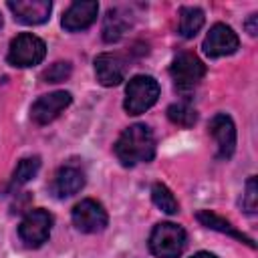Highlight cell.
Segmentation results:
<instances>
[{"label": "cell", "instance_id": "cell-1", "mask_svg": "<svg viewBox=\"0 0 258 258\" xmlns=\"http://www.w3.org/2000/svg\"><path fill=\"white\" fill-rule=\"evenodd\" d=\"M115 155L125 167L147 163L155 155V137L143 123L129 125L115 143Z\"/></svg>", "mask_w": 258, "mask_h": 258}, {"label": "cell", "instance_id": "cell-2", "mask_svg": "<svg viewBox=\"0 0 258 258\" xmlns=\"http://www.w3.org/2000/svg\"><path fill=\"white\" fill-rule=\"evenodd\" d=\"M159 99V83L149 75H137L127 83L123 107L129 115H141Z\"/></svg>", "mask_w": 258, "mask_h": 258}, {"label": "cell", "instance_id": "cell-3", "mask_svg": "<svg viewBox=\"0 0 258 258\" xmlns=\"http://www.w3.org/2000/svg\"><path fill=\"white\" fill-rule=\"evenodd\" d=\"M185 248V230L173 222H161L149 236V250L157 258H179Z\"/></svg>", "mask_w": 258, "mask_h": 258}, {"label": "cell", "instance_id": "cell-4", "mask_svg": "<svg viewBox=\"0 0 258 258\" xmlns=\"http://www.w3.org/2000/svg\"><path fill=\"white\" fill-rule=\"evenodd\" d=\"M44 54H46L44 42L30 32H22V34L14 36L10 42L8 62L12 67H18V69H26V67L38 64L44 58Z\"/></svg>", "mask_w": 258, "mask_h": 258}, {"label": "cell", "instance_id": "cell-5", "mask_svg": "<svg viewBox=\"0 0 258 258\" xmlns=\"http://www.w3.org/2000/svg\"><path fill=\"white\" fill-rule=\"evenodd\" d=\"M50 228H52V216L46 210L36 208V210H30L24 216V220L20 222L18 236H20V240L26 246L38 248V246H42L48 240Z\"/></svg>", "mask_w": 258, "mask_h": 258}, {"label": "cell", "instance_id": "cell-6", "mask_svg": "<svg viewBox=\"0 0 258 258\" xmlns=\"http://www.w3.org/2000/svg\"><path fill=\"white\" fill-rule=\"evenodd\" d=\"M169 75L177 89H191L204 79L206 64L194 52H179L169 67Z\"/></svg>", "mask_w": 258, "mask_h": 258}, {"label": "cell", "instance_id": "cell-7", "mask_svg": "<svg viewBox=\"0 0 258 258\" xmlns=\"http://www.w3.org/2000/svg\"><path fill=\"white\" fill-rule=\"evenodd\" d=\"M73 224L79 232H85V234H97L101 230H105L109 218H107V212L105 208L97 202V200H81L75 208H73Z\"/></svg>", "mask_w": 258, "mask_h": 258}, {"label": "cell", "instance_id": "cell-8", "mask_svg": "<svg viewBox=\"0 0 258 258\" xmlns=\"http://www.w3.org/2000/svg\"><path fill=\"white\" fill-rule=\"evenodd\" d=\"M240 46V40H238V34L224 22H218L210 28V32L206 34L204 42H202V48L204 52L210 56V58H218V56H226V54H232L236 52Z\"/></svg>", "mask_w": 258, "mask_h": 258}, {"label": "cell", "instance_id": "cell-9", "mask_svg": "<svg viewBox=\"0 0 258 258\" xmlns=\"http://www.w3.org/2000/svg\"><path fill=\"white\" fill-rule=\"evenodd\" d=\"M73 97L71 93L67 91H54V93H48V95H42L38 97L32 107H30V117L34 123L38 125H46L50 121H54L69 105H71Z\"/></svg>", "mask_w": 258, "mask_h": 258}, {"label": "cell", "instance_id": "cell-10", "mask_svg": "<svg viewBox=\"0 0 258 258\" xmlns=\"http://www.w3.org/2000/svg\"><path fill=\"white\" fill-rule=\"evenodd\" d=\"M210 135L214 137L218 145V157L220 159H230L234 149H236V127L234 121L226 113H216L210 123H208Z\"/></svg>", "mask_w": 258, "mask_h": 258}, {"label": "cell", "instance_id": "cell-11", "mask_svg": "<svg viewBox=\"0 0 258 258\" xmlns=\"http://www.w3.org/2000/svg\"><path fill=\"white\" fill-rule=\"evenodd\" d=\"M8 8L12 10V14L18 22L36 26L50 18L52 4H50V0H10Z\"/></svg>", "mask_w": 258, "mask_h": 258}, {"label": "cell", "instance_id": "cell-12", "mask_svg": "<svg viewBox=\"0 0 258 258\" xmlns=\"http://www.w3.org/2000/svg\"><path fill=\"white\" fill-rule=\"evenodd\" d=\"M125 60L113 52H101L95 58V77L103 87H115L125 79Z\"/></svg>", "mask_w": 258, "mask_h": 258}, {"label": "cell", "instance_id": "cell-13", "mask_svg": "<svg viewBox=\"0 0 258 258\" xmlns=\"http://www.w3.org/2000/svg\"><path fill=\"white\" fill-rule=\"evenodd\" d=\"M97 12H99V4L97 2H91V0H87V2H75L62 14L60 24L69 32L85 30V28H89L97 20Z\"/></svg>", "mask_w": 258, "mask_h": 258}, {"label": "cell", "instance_id": "cell-14", "mask_svg": "<svg viewBox=\"0 0 258 258\" xmlns=\"http://www.w3.org/2000/svg\"><path fill=\"white\" fill-rule=\"evenodd\" d=\"M85 185V175L79 167L75 165H62L56 173H54V179L50 183V189L56 198H71L75 196L77 191H81Z\"/></svg>", "mask_w": 258, "mask_h": 258}, {"label": "cell", "instance_id": "cell-15", "mask_svg": "<svg viewBox=\"0 0 258 258\" xmlns=\"http://www.w3.org/2000/svg\"><path fill=\"white\" fill-rule=\"evenodd\" d=\"M196 220H198L202 226L210 228V230L228 234L230 238H234V240H238V242H244V244H248L250 248H256V244H254V240H252L250 236L242 234V232L236 230L228 220H224L222 216H218V214H214V212H210V210H200V212L196 214Z\"/></svg>", "mask_w": 258, "mask_h": 258}, {"label": "cell", "instance_id": "cell-16", "mask_svg": "<svg viewBox=\"0 0 258 258\" xmlns=\"http://www.w3.org/2000/svg\"><path fill=\"white\" fill-rule=\"evenodd\" d=\"M131 20L129 14L123 8H111L103 20V40L105 42H117L125 36V32L129 30Z\"/></svg>", "mask_w": 258, "mask_h": 258}, {"label": "cell", "instance_id": "cell-17", "mask_svg": "<svg viewBox=\"0 0 258 258\" xmlns=\"http://www.w3.org/2000/svg\"><path fill=\"white\" fill-rule=\"evenodd\" d=\"M204 10L198 6H181L179 8V24H177V32L183 38H194L200 28L204 26Z\"/></svg>", "mask_w": 258, "mask_h": 258}, {"label": "cell", "instance_id": "cell-18", "mask_svg": "<svg viewBox=\"0 0 258 258\" xmlns=\"http://www.w3.org/2000/svg\"><path fill=\"white\" fill-rule=\"evenodd\" d=\"M151 200H153V204H155L161 212H165V214H169V216L179 212V204H177L175 196H173L171 189H169L167 185H163V183H153V187H151Z\"/></svg>", "mask_w": 258, "mask_h": 258}, {"label": "cell", "instance_id": "cell-19", "mask_svg": "<svg viewBox=\"0 0 258 258\" xmlns=\"http://www.w3.org/2000/svg\"><path fill=\"white\" fill-rule=\"evenodd\" d=\"M40 169V157H24L18 161L14 173H12V185H24L26 181H30Z\"/></svg>", "mask_w": 258, "mask_h": 258}, {"label": "cell", "instance_id": "cell-20", "mask_svg": "<svg viewBox=\"0 0 258 258\" xmlns=\"http://www.w3.org/2000/svg\"><path fill=\"white\" fill-rule=\"evenodd\" d=\"M167 117L171 123L179 125V127H191L198 121V113L191 105L187 103H173L167 107Z\"/></svg>", "mask_w": 258, "mask_h": 258}, {"label": "cell", "instance_id": "cell-21", "mask_svg": "<svg viewBox=\"0 0 258 258\" xmlns=\"http://www.w3.org/2000/svg\"><path fill=\"white\" fill-rule=\"evenodd\" d=\"M240 206L248 216H254L256 210H258V185H256V177L254 175L248 177V181H246V189L242 194Z\"/></svg>", "mask_w": 258, "mask_h": 258}, {"label": "cell", "instance_id": "cell-22", "mask_svg": "<svg viewBox=\"0 0 258 258\" xmlns=\"http://www.w3.org/2000/svg\"><path fill=\"white\" fill-rule=\"evenodd\" d=\"M71 71H73L71 62H67V60H58V62L50 64L40 77H42L44 83H60V81H64V79L71 77Z\"/></svg>", "mask_w": 258, "mask_h": 258}, {"label": "cell", "instance_id": "cell-23", "mask_svg": "<svg viewBox=\"0 0 258 258\" xmlns=\"http://www.w3.org/2000/svg\"><path fill=\"white\" fill-rule=\"evenodd\" d=\"M256 20H258V16H256V14H252V16H250V20L246 22V28H248V32H250L252 36H256V32H258V28H256Z\"/></svg>", "mask_w": 258, "mask_h": 258}, {"label": "cell", "instance_id": "cell-24", "mask_svg": "<svg viewBox=\"0 0 258 258\" xmlns=\"http://www.w3.org/2000/svg\"><path fill=\"white\" fill-rule=\"evenodd\" d=\"M191 258H218V256L212 254V252H198V254H194Z\"/></svg>", "mask_w": 258, "mask_h": 258}, {"label": "cell", "instance_id": "cell-25", "mask_svg": "<svg viewBox=\"0 0 258 258\" xmlns=\"http://www.w3.org/2000/svg\"><path fill=\"white\" fill-rule=\"evenodd\" d=\"M0 28H2V14H0Z\"/></svg>", "mask_w": 258, "mask_h": 258}]
</instances>
